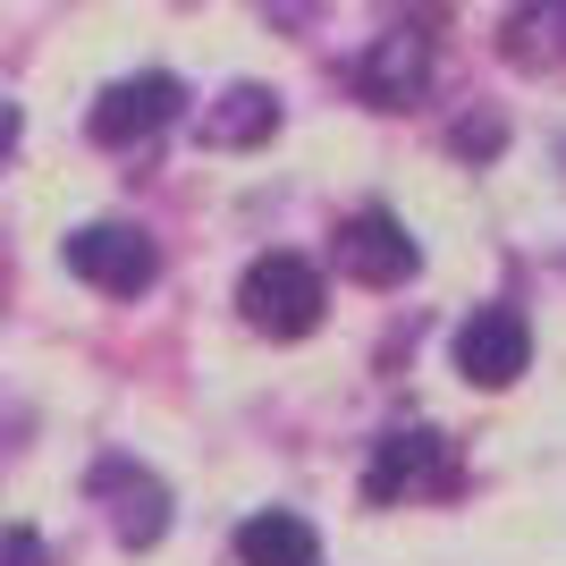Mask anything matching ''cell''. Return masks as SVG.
<instances>
[{
	"mask_svg": "<svg viewBox=\"0 0 566 566\" xmlns=\"http://www.w3.org/2000/svg\"><path fill=\"white\" fill-rule=\"evenodd\" d=\"M322 271L305 254H254L245 262V280H237V313H245V331L262 338H305L322 331Z\"/></svg>",
	"mask_w": 566,
	"mask_h": 566,
	"instance_id": "cell-1",
	"label": "cell"
},
{
	"mask_svg": "<svg viewBox=\"0 0 566 566\" xmlns=\"http://www.w3.org/2000/svg\"><path fill=\"white\" fill-rule=\"evenodd\" d=\"M440 491H457V449H449V431H431V423L389 431V440L373 449V465H364V499H373V507L440 499Z\"/></svg>",
	"mask_w": 566,
	"mask_h": 566,
	"instance_id": "cell-2",
	"label": "cell"
},
{
	"mask_svg": "<svg viewBox=\"0 0 566 566\" xmlns=\"http://www.w3.org/2000/svg\"><path fill=\"white\" fill-rule=\"evenodd\" d=\"M60 262H69L85 287H102V296H144V287L161 280V254H153V237L127 229V220H94V229H69Z\"/></svg>",
	"mask_w": 566,
	"mask_h": 566,
	"instance_id": "cell-3",
	"label": "cell"
},
{
	"mask_svg": "<svg viewBox=\"0 0 566 566\" xmlns=\"http://www.w3.org/2000/svg\"><path fill=\"white\" fill-rule=\"evenodd\" d=\"M178 111H187V85H178V76H161V69H153V76H118L111 94L94 102L85 136L111 144V153H136V144H153Z\"/></svg>",
	"mask_w": 566,
	"mask_h": 566,
	"instance_id": "cell-4",
	"label": "cell"
},
{
	"mask_svg": "<svg viewBox=\"0 0 566 566\" xmlns=\"http://www.w3.org/2000/svg\"><path fill=\"white\" fill-rule=\"evenodd\" d=\"M85 491L111 507V533H118L127 549H153V542L169 533V491H161V473L136 465V457H102Z\"/></svg>",
	"mask_w": 566,
	"mask_h": 566,
	"instance_id": "cell-5",
	"label": "cell"
},
{
	"mask_svg": "<svg viewBox=\"0 0 566 566\" xmlns=\"http://www.w3.org/2000/svg\"><path fill=\"white\" fill-rule=\"evenodd\" d=\"M524 364H533V331H524L516 305H473L465 322H457V373H465L473 389H507Z\"/></svg>",
	"mask_w": 566,
	"mask_h": 566,
	"instance_id": "cell-6",
	"label": "cell"
},
{
	"mask_svg": "<svg viewBox=\"0 0 566 566\" xmlns=\"http://www.w3.org/2000/svg\"><path fill=\"white\" fill-rule=\"evenodd\" d=\"M415 262H423V245L406 237L398 212H355L347 229H338V271L364 280V287H406Z\"/></svg>",
	"mask_w": 566,
	"mask_h": 566,
	"instance_id": "cell-7",
	"label": "cell"
},
{
	"mask_svg": "<svg viewBox=\"0 0 566 566\" xmlns=\"http://www.w3.org/2000/svg\"><path fill=\"white\" fill-rule=\"evenodd\" d=\"M423 85H431V34H415V25H389V34H373L364 69H355V94L373 102V111H406Z\"/></svg>",
	"mask_w": 566,
	"mask_h": 566,
	"instance_id": "cell-8",
	"label": "cell"
},
{
	"mask_svg": "<svg viewBox=\"0 0 566 566\" xmlns=\"http://www.w3.org/2000/svg\"><path fill=\"white\" fill-rule=\"evenodd\" d=\"M237 566H322V533L296 507H262L237 524Z\"/></svg>",
	"mask_w": 566,
	"mask_h": 566,
	"instance_id": "cell-9",
	"label": "cell"
},
{
	"mask_svg": "<svg viewBox=\"0 0 566 566\" xmlns=\"http://www.w3.org/2000/svg\"><path fill=\"white\" fill-rule=\"evenodd\" d=\"M271 127H280V102L262 94V85H229L220 102H203V144H220V153L271 144Z\"/></svg>",
	"mask_w": 566,
	"mask_h": 566,
	"instance_id": "cell-10",
	"label": "cell"
},
{
	"mask_svg": "<svg viewBox=\"0 0 566 566\" xmlns=\"http://www.w3.org/2000/svg\"><path fill=\"white\" fill-rule=\"evenodd\" d=\"M0 566H51L43 533H34V524H0Z\"/></svg>",
	"mask_w": 566,
	"mask_h": 566,
	"instance_id": "cell-11",
	"label": "cell"
},
{
	"mask_svg": "<svg viewBox=\"0 0 566 566\" xmlns=\"http://www.w3.org/2000/svg\"><path fill=\"white\" fill-rule=\"evenodd\" d=\"M457 153H465V161H473V153H499V118H465V127H457Z\"/></svg>",
	"mask_w": 566,
	"mask_h": 566,
	"instance_id": "cell-12",
	"label": "cell"
},
{
	"mask_svg": "<svg viewBox=\"0 0 566 566\" xmlns=\"http://www.w3.org/2000/svg\"><path fill=\"white\" fill-rule=\"evenodd\" d=\"M18 153V102H0V161Z\"/></svg>",
	"mask_w": 566,
	"mask_h": 566,
	"instance_id": "cell-13",
	"label": "cell"
}]
</instances>
